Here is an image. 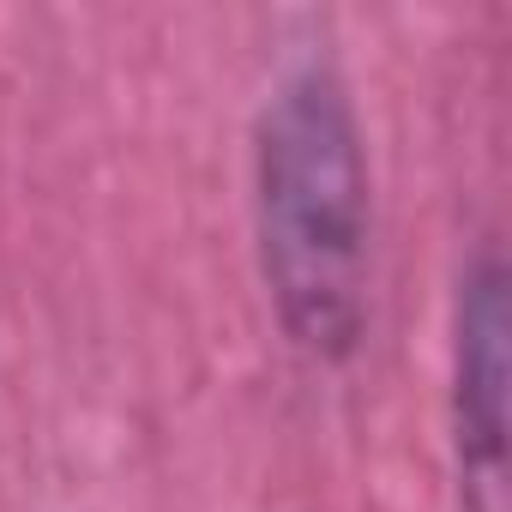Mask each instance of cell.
<instances>
[{"instance_id": "cell-1", "label": "cell", "mask_w": 512, "mask_h": 512, "mask_svg": "<svg viewBox=\"0 0 512 512\" xmlns=\"http://www.w3.org/2000/svg\"><path fill=\"white\" fill-rule=\"evenodd\" d=\"M253 223L290 344L344 362L368 326V151L350 91L326 67L284 79L260 115Z\"/></svg>"}, {"instance_id": "cell-2", "label": "cell", "mask_w": 512, "mask_h": 512, "mask_svg": "<svg viewBox=\"0 0 512 512\" xmlns=\"http://www.w3.org/2000/svg\"><path fill=\"white\" fill-rule=\"evenodd\" d=\"M512 284L500 253L464 272L452 314V464L464 512H506V428H512Z\"/></svg>"}]
</instances>
